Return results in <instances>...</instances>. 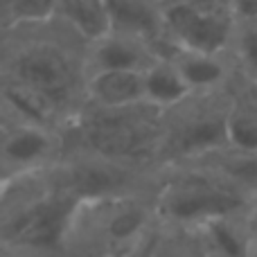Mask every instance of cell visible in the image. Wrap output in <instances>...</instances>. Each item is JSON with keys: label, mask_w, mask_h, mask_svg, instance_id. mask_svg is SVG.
<instances>
[{"label": "cell", "mask_w": 257, "mask_h": 257, "mask_svg": "<svg viewBox=\"0 0 257 257\" xmlns=\"http://www.w3.org/2000/svg\"><path fill=\"white\" fill-rule=\"evenodd\" d=\"M165 57L172 59V63L178 68L185 84L192 93H212L226 84L230 75L228 54H212L199 52L187 48H169Z\"/></svg>", "instance_id": "6"}, {"label": "cell", "mask_w": 257, "mask_h": 257, "mask_svg": "<svg viewBox=\"0 0 257 257\" xmlns=\"http://www.w3.org/2000/svg\"><path fill=\"white\" fill-rule=\"evenodd\" d=\"M250 257H257V248H253V253H250Z\"/></svg>", "instance_id": "15"}, {"label": "cell", "mask_w": 257, "mask_h": 257, "mask_svg": "<svg viewBox=\"0 0 257 257\" xmlns=\"http://www.w3.org/2000/svg\"><path fill=\"white\" fill-rule=\"evenodd\" d=\"M194 95L190 86L185 84L178 68L172 63V59L160 57L145 70V99L158 111H169L181 104H185Z\"/></svg>", "instance_id": "9"}, {"label": "cell", "mask_w": 257, "mask_h": 257, "mask_svg": "<svg viewBox=\"0 0 257 257\" xmlns=\"http://www.w3.org/2000/svg\"><path fill=\"white\" fill-rule=\"evenodd\" d=\"M228 147L246 154H257V106L230 104L226 120Z\"/></svg>", "instance_id": "11"}, {"label": "cell", "mask_w": 257, "mask_h": 257, "mask_svg": "<svg viewBox=\"0 0 257 257\" xmlns=\"http://www.w3.org/2000/svg\"><path fill=\"white\" fill-rule=\"evenodd\" d=\"M57 3L59 0H14L12 9L3 16L5 32L50 23L57 16Z\"/></svg>", "instance_id": "12"}, {"label": "cell", "mask_w": 257, "mask_h": 257, "mask_svg": "<svg viewBox=\"0 0 257 257\" xmlns=\"http://www.w3.org/2000/svg\"><path fill=\"white\" fill-rule=\"evenodd\" d=\"M228 54H232L246 81L257 88V14L255 16H237Z\"/></svg>", "instance_id": "10"}, {"label": "cell", "mask_w": 257, "mask_h": 257, "mask_svg": "<svg viewBox=\"0 0 257 257\" xmlns=\"http://www.w3.org/2000/svg\"><path fill=\"white\" fill-rule=\"evenodd\" d=\"M248 192L228 178L190 174L160 196V214L174 226L199 228L219 217H235L248 208Z\"/></svg>", "instance_id": "2"}, {"label": "cell", "mask_w": 257, "mask_h": 257, "mask_svg": "<svg viewBox=\"0 0 257 257\" xmlns=\"http://www.w3.org/2000/svg\"><path fill=\"white\" fill-rule=\"evenodd\" d=\"M57 140H54L50 126L32 124V122H21L5 133L3 140V167L9 174H21L34 172L39 169L45 160L52 156Z\"/></svg>", "instance_id": "4"}, {"label": "cell", "mask_w": 257, "mask_h": 257, "mask_svg": "<svg viewBox=\"0 0 257 257\" xmlns=\"http://www.w3.org/2000/svg\"><path fill=\"white\" fill-rule=\"evenodd\" d=\"M196 232L203 239L205 257H250L253 253V239L241 214L212 219Z\"/></svg>", "instance_id": "8"}, {"label": "cell", "mask_w": 257, "mask_h": 257, "mask_svg": "<svg viewBox=\"0 0 257 257\" xmlns=\"http://www.w3.org/2000/svg\"><path fill=\"white\" fill-rule=\"evenodd\" d=\"M246 226H248L250 239H253V248H257V208L250 205L248 214H246Z\"/></svg>", "instance_id": "14"}, {"label": "cell", "mask_w": 257, "mask_h": 257, "mask_svg": "<svg viewBox=\"0 0 257 257\" xmlns=\"http://www.w3.org/2000/svg\"><path fill=\"white\" fill-rule=\"evenodd\" d=\"M54 18L61 21L86 45L95 43L113 32V16L108 0H59Z\"/></svg>", "instance_id": "7"}, {"label": "cell", "mask_w": 257, "mask_h": 257, "mask_svg": "<svg viewBox=\"0 0 257 257\" xmlns=\"http://www.w3.org/2000/svg\"><path fill=\"white\" fill-rule=\"evenodd\" d=\"M7 79L39 90L63 113L86 97V50L77 54L57 39H23L7 57Z\"/></svg>", "instance_id": "1"}, {"label": "cell", "mask_w": 257, "mask_h": 257, "mask_svg": "<svg viewBox=\"0 0 257 257\" xmlns=\"http://www.w3.org/2000/svg\"><path fill=\"white\" fill-rule=\"evenodd\" d=\"M86 99L95 108H131L147 104L145 72L102 70L90 72L86 81Z\"/></svg>", "instance_id": "5"}, {"label": "cell", "mask_w": 257, "mask_h": 257, "mask_svg": "<svg viewBox=\"0 0 257 257\" xmlns=\"http://www.w3.org/2000/svg\"><path fill=\"white\" fill-rule=\"evenodd\" d=\"M151 257H192V253L187 250L185 244L174 239H156L154 253Z\"/></svg>", "instance_id": "13"}, {"label": "cell", "mask_w": 257, "mask_h": 257, "mask_svg": "<svg viewBox=\"0 0 257 257\" xmlns=\"http://www.w3.org/2000/svg\"><path fill=\"white\" fill-rule=\"evenodd\" d=\"M163 54L151 41L128 32L113 30L104 39L86 45V68L90 72L102 70H136L145 72L147 68Z\"/></svg>", "instance_id": "3"}]
</instances>
